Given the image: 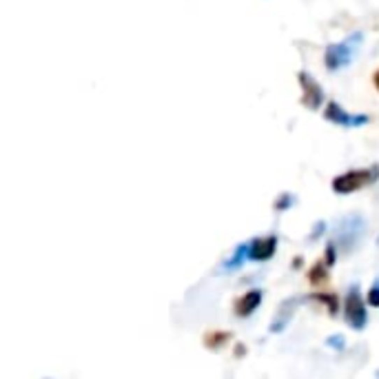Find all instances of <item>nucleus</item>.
<instances>
[{"label": "nucleus", "mask_w": 379, "mask_h": 379, "mask_svg": "<svg viewBox=\"0 0 379 379\" xmlns=\"http://www.w3.org/2000/svg\"><path fill=\"white\" fill-rule=\"evenodd\" d=\"M324 117L329 122H333L337 127H344V129H357V127H366L371 122L369 113H348L342 104L335 102V100H331L329 104H326Z\"/></svg>", "instance_id": "39448f33"}, {"label": "nucleus", "mask_w": 379, "mask_h": 379, "mask_svg": "<svg viewBox=\"0 0 379 379\" xmlns=\"http://www.w3.org/2000/svg\"><path fill=\"white\" fill-rule=\"evenodd\" d=\"M344 335H331V337H326V346L329 348H337V350H344Z\"/></svg>", "instance_id": "dca6fc26"}, {"label": "nucleus", "mask_w": 379, "mask_h": 379, "mask_svg": "<svg viewBox=\"0 0 379 379\" xmlns=\"http://www.w3.org/2000/svg\"><path fill=\"white\" fill-rule=\"evenodd\" d=\"M278 251V235H264V238H253L248 242V257L253 262H266Z\"/></svg>", "instance_id": "0eeeda50"}, {"label": "nucleus", "mask_w": 379, "mask_h": 379, "mask_svg": "<svg viewBox=\"0 0 379 379\" xmlns=\"http://www.w3.org/2000/svg\"><path fill=\"white\" fill-rule=\"evenodd\" d=\"M362 43H364V34H362V31H355V34L346 36L342 43L329 45V47H326V51H324V64H326V69H329L331 73L346 69L348 64L355 60Z\"/></svg>", "instance_id": "f257e3e1"}, {"label": "nucleus", "mask_w": 379, "mask_h": 379, "mask_svg": "<svg viewBox=\"0 0 379 379\" xmlns=\"http://www.w3.org/2000/svg\"><path fill=\"white\" fill-rule=\"evenodd\" d=\"M373 83H375V89L379 91V69H377V71L373 73Z\"/></svg>", "instance_id": "6ab92c4d"}, {"label": "nucleus", "mask_w": 379, "mask_h": 379, "mask_svg": "<svg viewBox=\"0 0 379 379\" xmlns=\"http://www.w3.org/2000/svg\"><path fill=\"white\" fill-rule=\"evenodd\" d=\"M295 202H297V195L286 191V193H280V195H278L276 202H273V208H276V211H286V208H291Z\"/></svg>", "instance_id": "4468645a"}, {"label": "nucleus", "mask_w": 379, "mask_h": 379, "mask_svg": "<svg viewBox=\"0 0 379 379\" xmlns=\"http://www.w3.org/2000/svg\"><path fill=\"white\" fill-rule=\"evenodd\" d=\"M329 264L324 262H315L313 264V269L308 271V282H310V286H324L326 282H329Z\"/></svg>", "instance_id": "9b49d317"}, {"label": "nucleus", "mask_w": 379, "mask_h": 379, "mask_svg": "<svg viewBox=\"0 0 379 379\" xmlns=\"http://www.w3.org/2000/svg\"><path fill=\"white\" fill-rule=\"evenodd\" d=\"M377 180H379L377 164H373L369 169H350V171L333 178V191L339 195H348V193H355V191H362L366 187L375 185Z\"/></svg>", "instance_id": "f03ea898"}, {"label": "nucleus", "mask_w": 379, "mask_h": 379, "mask_svg": "<svg viewBox=\"0 0 379 379\" xmlns=\"http://www.w3.org/2000/svg\"><path fill=\"white\" fill-rule=\"evenodd\" d=\"M246 259H251V257H248V242H242V244H238V248L233 251V255H231L229 259H224V262H222V273L242 269V264L246 262Z\"/></svg>", "instance_id": "9d476101"}, {"label": "nucleus", "mask_w": 379, "mask_h": 379, "mask_svg": "<svg viewBox=\"0 0 379 379\" xmlns=\"http://www.w3.org/2000/svg\"><path fill=\"white\" fill-rule=\"evenodd\" d=\"M299 304H302V297L284 299V302L280 304V308H278V313H276V317H273V322H271V333H282L286 326H289V322L295 315V310H297Z\"/></svg>", "instance_id": "1a4fd4ad"}, {"label": "nucleus", "mask_w": 379, "mask_h": 379, "mask_svg": "<svg viewBox=\"0 0 379 379\" xmlns=\"http://www.w3.org/2000/svg\"><path fill=\"white\" fill-rule=\"evenodd\" d=\"M231 339H233V335H231V333H227V331H213V333H206V335H204V346H206V348L217 350L220 346L229 344Z\"/></svg>", "instance_id": "ddd939ff"}, {"label": "nucleus", "mask_w": 379, "mask_h": 379, "mask_svg": "<svg viewBox=\"0 0 379 379\" xmlns=\"http://www.w3.org/2000/svg\"><path fill=\"white\" fill-rule=\"evenodd\" d=\"M297 80H299V87H302V104L308 111H320L322 102H324V89H322V85L310 73H306V71H299Z\"/></svg>", "instance_id": "423d86ee"}, {"label": "nucleus", "mask_w": 379, "mask_h": 379, "mask_svg": "<svg viewBox=\"0 0 379 379\" xmlns=\"http://www.w3.org/2000/svg\"><path fill=\"white\" fill-rule=\"evenodd\" d=\"M324 231H326V222H315V227H313V231L308 233V240L310 242H315L317 238H322V235H324Z\"/></svg>", "instance_id": "f3484780"}, {"label": "nucleus", "mask_w": 379, "mask_h": 379, "mask_svg": "<svg viewBox=\"0 0 379 379\" xmlns=\"http://www.w3.org/2000/svg\"><path fill=\"white\" fill-rule=\"evenodd\" d=\"M337 251H339V248H337V244H335V242H329V244H326V251H324V262L329 264L331 269H333V266H335V262H337Z\"/></svg>", "instance_id": "2eb2a0df"}, {"label": "nucleus", "mask_w": 379, "mask_h": 379, "mask_svg": "<svg viewBox=\"0 0 379 379\" xmlns=\"http://www.w3.org/2000/svg\"><path fill=\"white\" fill-rule=\"evenodd\" d=\"M262 289H251V291H246L244 295H240L238 299L233 302V310H235V315L238 317H251L253 313L259 308V304H262Z\"/></svg>", "instance_id": "6e6552de"}, {"label": "nucleus", "mask_w": 379, "mask_h": 379, "mask_svg": "<svg viewBox=\"0 0 379 379\" xmlns=\"http://www.w3.org/2000/svg\"><path fill=\"white\" fill-rule=\"evenodd\" d=\"M344 320L352 331H364L369 324V310H366L364 297L359 293V284H352L344 299Z\"/></svg>", "instance_id": "20e7f679"}, {"label": "nucleus", "mask_w": 379, "mask_h": 379, "mask_svg": "<svg viewBox=\"0 0 379 379\" xmlns=\"http://www.w3.org/2000/svg\"><path fill=\"white\" fill-rule=\"evenodd\" d=\"M310 299H315V302H320V304H324L326 308H329V315L331 317H335L337 315V310H339V297L335 295V293H313L310 295Z\"/></svg>", "instance_id": "f8f14e48"}, {"label": "nucleus", "mask_w": 379, "mask_h": 379, "mask_svg": "<svg viewBox=\"0 0 379 379\" xmlns=\"http://www.w3.org/2000/svg\"><path fill=\"white\" fill-rule=\"evenodd\" d=\"M364 229L366 222L359 213H350L346 215L339 224L335 227V244L342 253H350L352 248H357L362 238H364Z\"/></svg>", "instance_id": "7ed1b4c3"}, {"label": "nucleus", "mask_w": 379, "mask_h": 379, "mask_svg": "<svg viewBox=\"0 0 379 379\" xmlns=\"http://www.w3.org/2000/svg\"><path fill=\"white\" fill-rule=\"evenodd\" d=\"M369 304L371 306H379V278L373 282L371 291H369Z\"/></svg>", "instance_id": "a211bd4d"}]
</instances>
